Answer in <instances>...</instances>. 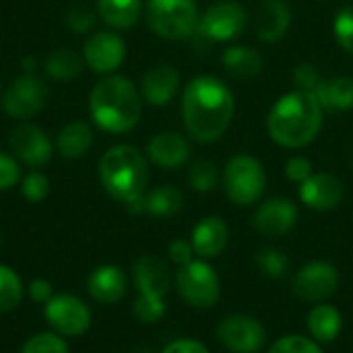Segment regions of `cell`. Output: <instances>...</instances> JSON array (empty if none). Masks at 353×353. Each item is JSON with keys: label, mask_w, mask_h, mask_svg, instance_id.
<instances>
[{"label": "cell", "mask_w": 353, "mask_h": 353, "mask_svg": "<svg viewBox=\"0 0 353 353\" xmlns=\"http://www.w3.org/2000/svg\"><path fill=\"white\" fill-rule=\"evenodd\" d=\"M21 353H68V345L58 333H39L27 339Z\"/></svg>", "instance_id": "cell-33"}, {"label": "cell", "mask_w": 353, "mask_h": 353, "mask_svg": "<svg viewBox=\"0 0 353 353\" xmlns=\"http://www.w3.org/2000/svg\"><path fill=\"white\" fill-rule=\"evenodd\" d=\"M29 298L37 304H46L52 298V285L46 279H33L29 283Z\"/></svg>", "instance_id": "cell-43"}, {"label": "cell", "mask_w": 353, "mask_h": 353, "mask_svg": "<svg viewBox=\"0 0 353 353\" xmlns=\"http://www.w3.org/2000/svg\"><path fill=\"white\" fill-rule=\"evenodd\" d=\"M225 70L240 81H248L263 70V56L248 46H234L223 52Z\"/></svg>", "instance_id": "cell-25"}, {"label": "cell", "mask_w": 353, "mask_h": 353, "mask_svg": "<svg viewBox=\"0 0 353 353\" xmlns=\"http://www.w3.org/2000/svg\"><path fill=\"white\" fill-rule=\"evenodd\" d=\"M184 205V196L174 186H157L143 196V211L155 217H172Z\"/></svg>", "instance_id": "cell-28"}, {"label": "cell", "mask_w": 353, "mask_h": 353, "mask_svg": "<svg viewBox=\"0 0 353 353\" xmlns=\"http://www.w3.org/2000/svg\"><path fill=\"white\" fill-rule=\"evenodd\" d=\"M83 68V60L68 48H58L46 58V72L58 81H72Z\"/></svg>", "instance_id": "cell-29"}, {"label": "cell", "mask_w": 353, "mask_h": 353, "mask_svg": "<svg viewBox=\"0 0 353 353\" xmlns=\"http://www.w3.org/2000/svg\"><path fill=\"white\" fill-rule=\"evenodd\" d=\"M89 112L101 130L124 134L141 120L143 101L137 87L126 77L105 74L89 95Z\"/></svg>", "instance_id": "cell-3"}, {"label": "cell", "mask_w": 353, "mask_h": 353, "mask_svg": "<svg viewBox=\"0 0 353 353\" xmlns=\"http://www.w3.org/2000/svg\"><path fill=\"white\" fill-rule=\"evenodd\" d=\"M180 298L192 308H213L221 298V281L207 261H190L178 267L174 277Z\"/></svg>", "instance_id": "cell-7"}, {"label": "cell", "mask_w": 353, "mask_h": 353, "mask_svg": "<svg viewBox=\"0 0 353 353\" xmlns=\"http://www.w3.org/2000/svg\"><path fill=\"white\" fill-rule=\"evenodd\" d=\"M168 254L172 259V263H176L178 267L182 265H188L190 261H194V250H192V244L186 242V240H174L168 248Z\"/></svg>", "instance_id": "cell-41"}, {"label": "cell", "mask_w": 353, "mask_h": 353, "mask_svg": "<svg viewBox=\"0 0 353 353\" xmlns=\"http://www.w3.org/2000/svg\"><path fill=\"white\" fill-rule=\"evenodd\" d=\"M87 290H89V296L97 304L110 306V304H116L124 298V294L128 290V279L120 267L103 265V267H97L89 275Z\"/></svg>", "instance_id": "cell-18"}, {"label": "cell", "mask_w": 353, "mask_h": 353, "mask_svg": "<svg viewBox=\"0 0 353 353\" xmlns=\"http://www.w3.org/2000/svg\"><path fill=\"white\" fill-rule=\"evenodd\" d=\"M267 353H323L321 343L304 335H285L277 339Z\"/></svg>", "instance_id": "cell-34"}, {"label": "cell", "mask_w": 353, "mask_h": 353, "mask_svg": "<svg viewBox=\"0 0 353 353\" xmlns=\"http://www.w3.org/2000/svg\"><path fill=\"white\" fill-rule=\"evenodd\" d=\"M180 85V74L170 64H159L147 70L141 83V97L151 105H165L172 101Z\"/></svg>", "instance_id": "cell-21"}, {"label": "cell", "mask_w": 353, "mask_h": 353, "mask_svg": "<svg viewBox=\"0 0 353 353\" xmlns=\"http://www.w3.org/2000/svg\"><path fill=\"white\" fill-rule=\"evenodd\" d=\"M339 288V271L327 261H312L304 265L294 281V294L304 302H323L331 298Z\"/></svg>", "instance_id": "cell-13"}, {"label": "cell", "mask_w": 353, "mask_h": 353, "mask_svg": "<svg viewBox=\"0 0 353 353\" xmlns=\"http://www.w3.org/2000/svg\"><path fill=\"white\" fill-rule=\"evenodd\" d=\"M21 192L29 203H39L50 192V182L41 172H31L21 182Z\"/></svg>", "instance_id": "cell-35"}, {"label": "cell", "mask_w": 353, "mask_h": 353, "mask_svg": "<svg viewBox=\"0 0 353 353\" xmlns=\"http://www.w3.org/2000/svg\"><path fill=\"white\" fill-rule=\"evenodd\" d=\"M223 186L232 203L240 207L254 205L267 186L261 161L250 155H234L223 170Z\"/></svg>", "instance_id": "cell-8"}, {"label": "cell", "mask_w": 353, "mask_h": 353, "mask_svg": "<svg viewBox=\"0 0 353 353\" xmlns=\"http://www.w3.org/2000/svg\"><path fill=\"white\" fill-rule=\"evenodd\" d=\"M236 101L228 85L215 77L192 79L182 95V118L188 134L199 143H215L234 118Z\"/></svg>", "instance_id": "cell-1"}, {"label": "cell", "mask_w": 353, "mask_h": 353, "mask_svg": "<svg viewBox=\"0 0 353 353\" xmlns=\"http://www.w3.org/2000/svg\"><path fill=\"white\" fill-rule=\"evenodd\" d=\"M43 316L60 337H79L91 327L89 306L70 294L52 296L43 306Z\"/></svg>", "instance_id": "cell-9"}, {"label": "cell", "mask_w": 353, "mask_h": 353, "mask_svg": "<svg viewBox=\"0 0 353 353\" xmlns=\"http://www.w3.org/2000/svg\"><path fill=\"white\" fill-rule=\"evenodd\" d=\"M254 263L261 269V273L265 277H271V279H281L290 271L288 256L277 248H261L254 254Z\"/></svg>", "instance_id": "cell-31"}, {"label": "cell", "mask_w": 353, "mask_h": 353, "mask_svg": "<svg viewBox=\"0 0 353 353\" xmlns=\"http://www.w3.org/2000/svg\"><path fill=\"white\" fill-rule=\"evenodd\" d=\"M199 8L194 0H149L147 23L163 39H186L199 29Z\"/></svg>", "instance_id": "cell-6"}, {"label": "cell", "mask_w": 353, "mask_h": 353, "mask_svg": "<svg viewBox=\"0 0 353 353\" xmlns=\"http://www.w3.org/2000/svg\"><path fill=\"white\" fill-rule=\"evenodd\" d=\"M21 298H23V283L19 275L10 267L0 265V314L14 310Z\"/></svg>", "instance_id": "cell-30"}, {"label": "cell", "mask_w": 353, "mask_h": 353, "mask_svg": "<svg viewBox=\"0 0 353 353\" xmlns=\"http://www.w3.org/2000/svg\"><path fill=\"white\" fill-rule=\"evenodd\" d=\"M21 178V170H19V163L6 155V153H0V190H8L12 188Z\"/></svg>", "instance_id": "cell-39"}, {"label": "cell", "mask_w": 353, "mask_h": 353, "mask_svg": "<svg viewBox=\"0 0 353 353\" xmlns=\"http://www.w3.org/2000/svg\"><path fill=\"white\" fill-rule=\"evenodd\" d=\"M292 23L290 6L283 0H265L256 12L254 29L259 39L263 41H277L285 35Z\"/></svg>", "instance_id": "cell-22"}, {"label": "cell", "mask_w": 353, "mask_h": 353, "mask_svg": "<svg viewBox=\"0 0 353 353\" xmlns=\"http://www.w3.org/2000/svg\"><path fill=\"white\" fill-rule=\"evenodd\" d=\"M321 72L316 70L314 64L310 62H302L296 70H294V83L300 91H308V93H314V89L319 87L321 83Z\"/></svg>", "instance_id": "cell-37"}, {"label": "cell", "mask_w": 353, "mask_h": 353, "mask_svg": "<svg viewBox=\"0 0 353 353\" xmlns=\"http://www.w3.org/2000/svg\"><path fill=\"white\" fill-rule=\"evenodd\" d=\"M132 279L137 288V300L132 304V314L143 325H153L165 314V296L172 285L168 265L153 256H141L132 267Z\"/></svg>", "instance_id": "cell-5"}, {"label": "cell", "mask_w": 353, "mask_h": 353, "mask_svg": "<svg viewBox=\"0 0 353 353\" xmlns=\"http://www.w3.org/2000/svg\"><path fill=\"white\" fill-rule=\"evenodd\" d=\"M66 23H68V27H70L72 31L85 33V31H89V29L93 27L95 14H93L87 6L77 4V6H70V8L66 10Z\"/></svg>", "instance_id": "cell-38"}, {"label": "cell", "mask_w": 353, "mask_h": 353, "mask_svg": "<svg viewBox=\"0 0 353 353\" xmlns=\"http://www.w3.org/2000/svg\"><path fill=\"white\" fill-rule=\"evenodd\" d=\"M230 240V230L228 223L219 217H205L201 219L190 236V244L196 256H201L203 261L215 259L217 254L223 252V248L228 246Z\"/></svg>", "instance_id": "cell-19"}, {"label": "cell", "mask_w": 353, "mask_h": 353, "mask_svg": "<svg viewBox=\"0 0 353 353\" xmlns=\"http://www.w3.org/2000/svg\"><path fill=\"white\" fill-rule=\"evenodd\" d=\"M300 199L314 211H331L343 199V184L331 174H312L300 184Z\"/></svg>", "instance_id": "cell-17"}, {"label": "cell", "mask_w": 353, "mask_h": 353, "mask_svg": "<svg viewBox=\"0 0 353 353\" xmlns=\"http://www.w3.org/2000/svg\"><path fill=\"white\" fill-rule=\"evenodd\" d=\"M314 97L329 112H343L353 108V79L352 77H337L331 81H321L314 89Z\"/></svg>", "instance_id": "cell-24"}, {"label": "cell", "mask_w": 353, "mask_h": 353, "mask_svg": "<svg viewBox=\"0 0 353 353\" xmlns=\"http://www.w3.org/2000/svg\"><path fill=\"white\" fill-rule=\"evenodd\" d=\"M161 353H209V350L194 339H178L172 341Z\"/></svg>", "instance_id": "cell-42"}, {"label": "cell", "mask_w": 353, "mask_h": 353, "mask_svg": "<svg viewBox=\"0 0 353 353\" xmlns=\"http://www.w3.org/2000/svg\"><path fill=\"white\" fill-rule=\"evenodd\" d=\"M147 153L155 165H159L163 170H176L186 163V159L190 155V147L182 134L163 130L149 141Z\"/></svg>", "instance_id": "cell-20"}, {"label": "cell", "mask_w": 353, "mask_h": 353, "mask_svg": "<svg viewBox=\"0 0 353 353\" xmlns=\"http://www.w3.org/2000/svg\"><path fill=\"white\" fill-rule=\"evenodd\" d=\"M126 56V46L122 37L114 31H97L93 33L83 48L85 64L99 74H112Z\"/></svg>", "instance_id": "cell-15"}, {"label": "cell", "mask_w": 353, "mask_h": 353, "mask_svg": "<svg viewBox=\"0 0 353 353\" xmlns=\"http://www.w3.org/2000/svg\"><path fill=\"white\" fill-rule=\"evenodd\" d=\"M143 10L141 0H97V14L116 29L132 27Z\"/></svg>", "instance_id": "cell-27"}, {"label": "cell", "mask_w": 353, "mask_h": 353, "mask_svg": "<svg viewBox=\"0 0 353 353\" xmlns=\"http://www.w3.org/2000/svg\"><path fill=\"white\" fill-rule=\"evenodd\" d=\"M48 99V85L33 72H25L14 79L4 91L2 105L4 112L14 120H27L35 116Z\"/></svg>", "instance_id": "cell-10"}, {"label": "cell", "mask_w": 353, "mask_h": 353, "mask_svg": "<svg viewBox=\"0 0 353 353\" xmlns=\"http://www.w3.org/2000/svg\"><path fill=\"white\" fill-rule=\"evenodd\" d=\"M248 25V12L242 4L225 0L209 6L199 19V31L211 41H228L238 37Z\"/></svg>", "instance_id": "cell-12"}, {"label": "cell", "mask_w": 353, "mask_h": 353, "mask_svg": "<svg viewBox=\"0 0 353 353\" xmlns=\"http://www.w3.org/2000/svg\"><path fill=\"white\" fill-rule=\"evenodd\" d=\"M0 242H2V240H0Z\"/></svg>", "instance_id": "cell-44"}, {"label": "cell", "mask_w": 353, "mask_h": 353, "mask_svg": "<svg viewBox=\"0 0 353 353\" xmlns=\"http://www.w3.org/2000/svg\"><path fill=\"white\" fill-rule=\"evenodd\" d=\"M298 223V207L288 199H271L254 213V228L265 238H281Z\"/></svg>", "instance_id": "cell-16"}, {"label": "cell", "mask_w": 353, "mask_h": 353, "mask_svg": "<svg viewBox=\"0 0 353 353\" xmlns=\"http://www.w3.org/2000/svg\"><path fill=\"white\" fill-rule=\"evenodd\" d=\"M335 37L345 52L353 54V4L339 10L335 17Z\"/></svg>", "instance_id": "cell-36"}, {"label": "cell", "mask_w": 353, "mask_h": 353, "mask_svg": "<svg viewBox=\"0 0 353 353\" xmlns=\"http://www.w3.org/2000/svg\"><path fill=\"white\" fill-rule=\"evenodd\" d=\"M285 176L292 180V182H306L310 176H312V165L306 157H292L288 163H285Z\"/></svg>", "instance_id": "cell-40"}, {"label": "cell", "mask_w": 353, "mask_h": 353, "mask_svg": "<svg viewBox=\"0 0 353 353\" xmlns=\"http://www.w3.org/2000/svg\"><path fill=\"white\" fill-rule=\"evenodd\" d=\"M217 180H219V174H217V168L211 161H196L188 170V184L196 192L213 190L217 186Z\"/></svg>", "instance_id": "cell-32"}, {"label": "cell", "mask_w": 353, "mask_h": 353, "mask_svg": "<svg viewBox=\"0 0 353 353\" xmlns=\"http://www.w3.org/2000/svg\"><path fill=\"white\" fill-rule=\"evenodd\" d=\"M217 339L221 345L232 353H256L265 345L267 331L261 321L246 314L225 316L217 329Z\"/></svg>", "instance_id": "cell-11"}, {"label": "cell", "mask_w": 353, "mask_h": 353, "mask_svg": "<svg viewBox=\"0 0 353 353\" xmlns=\"http://www.w3.org/2000/svg\"><path fill=\"white\" fill-rule=\"evenodd\" d=\"M306 325H308L310 337L316 343L325 345V343H333L339 337V333L343 329V316L335 306L319 304L308 312Z\"/></svg>", "instance_id": "cell-23"}, {"label": "cell", "mask_w": 353, "mask_h": 353, "mask_svg": "<svg viewBox=\"0 0 353 353\" xmlns=\"http://www.w3.org/2000/svg\"><path fill=\"white\" fill-rule=\"evenodd\" d=\"M99 180L112 199L130 205L145 194L149 168L141 151L130 145H116L99 159Z\"/></svg>", "instance_id": "cell-4"}, {"label": "cell", "mask_w": 353, "mask_h": 353, "mask_svg": "<svg viewBox=\"0 0 353 353\" xmlns=\"http://www.w3.org/2000/svg\"><path fill=\"white\" fill-rule=\"evenodd\" d=\"M93 132L85 122H70L66 124L56 139V149L62 157L77 159L91 149Z\"/></svg>", "instance_id": "cell-26"}, {"label": "cell", "mask_w": 353, "mask_h": 353, "mask_svg": "<svg viewBox=\"0 0 353 353\" xmlns=\"http://www.w3.org/2000/svg\"><path fill=\"white\" fill-rule=\"evenodd\" d=\"M271 139L288 149H300L316 139L323 126V105L308 91H292L277 99L269 112Z\"/></svg>", "instance_id": "cell-2"}, {"label": "cell", "mask_w": 353, "mask_h": 353, "mask_svg": "<svg viewBox=\"0 0 353 353\" xmlns=\"http://www.w3.org/2000/svg\"><path fill=\"white\" fill-rule=\"evenodd\" d=\"M8 147L19 161H23L25 165H31V168L46 165L54 151L48 134L31 122H21L19 126H14L10 130Z\"/></svg>", "instance_id": "cell-14"}]
</instances>
